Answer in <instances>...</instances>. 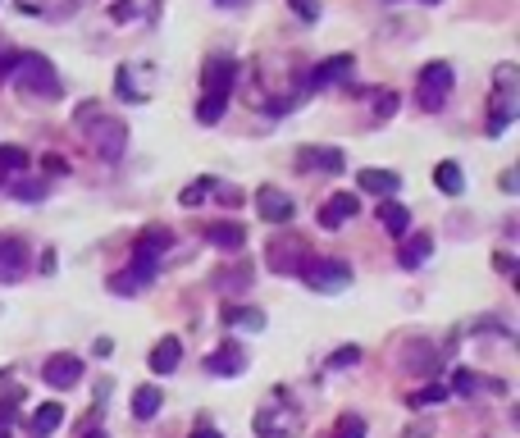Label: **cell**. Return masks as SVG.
<instances>
[{
	"label": "cell",
	"instance_id": "6da1fadb",
	"mask_svg": "<svg viewBox=\"0 0 520 438\" xmlns=\"http://www.w3.org/2000/svg\"><path fill=\"white\" fill-rule=\"evenodd\" d=\"M0 83H14V87H23V92H32V96H46V101H55V96L64 92L60 78H55V69H51V60L37 55V51H23V55L0 60Z\"/></svg>",
	"mask_w": 520,
	"mask_h": 438
},
{
	"label": "cell",
	"instance_id": "7a4b0ae2",
	"mask_svg": "<svg viewBox=\"0 0 520 438\" xmlns=\"http://www.w3.org/2000/svg\"><path fill=\"white\" fill-rule=\"evenodd\" d=\"M78 128H83V137L105 155V161H119V155H124V146H128V128H124V119H119V114H101L96 105L78 110Z\"/></svg>",
	"mask_w": 520,
	"mask_h": 438
},
{
	"label": "cell",
	"instance_id": "3957f363",
	"mask_svg": "<svg viewBox=\"0 0 520 438\" xmlns=\"http://www.w3.org/2000/svg\"><path fill=\"white\" fill-rule=\"evenodd\" d=\"M520 114V69L516 64H498L493 73V101H489V137L507 133V124Z\"/></svg>",
	"mask_w": 520,
	"mask_h": 438
},
{
	"label": "cell",
	"instance_id": "277c9868",
	"mask_svg": "<svg viewBox=\"0 0 520 438\" xmlns=\"http://www.w3.org/2000/svg\"><path fill=\"white\" fill-rule=\"evenodd\" d=\"M452 87H457V69L448 64V60H429L425 69H420V78H416V105L420 110H443L448 105V96H452Z\"/></svg>",
	"mask_w": 520,
	"mask_h": 438
},
{
	"label": "cell",
	"instance_id": "5b68a950",
	"mask_svg": "<svg viewBox=\"0 0 520 438\" xmlns=\"http://www.w3.org/2000/svg\"><path fill=\"white\" fill-rule=\"evenodd\" d=\"M297 274H301V284L310 293H343V288H351V265H343L334 256H310V260H301Z\"/></svg>",
	"mask_w": 520,
	"mask_h": 438
},
{
	"label": "cell",
	"instance_id": "8992f818",
	"mask_svg": "<svg viewBox=\"0 0 520 438\" xmlns=\"http://www.w3.org/2000/svg\"><path fill=\"white\" fill-rule=\"evenodd\" d=\"M252 425H256L260 438H293V434L301 429V411H297V407H284V402H274V407H260Z\"/></svg>",
	"mask_w": 520,
	"mask_h": 438
},
{
	"label": "cell",
	"instance_id": "52a82bcc",
	"mask_svg": "<svg viewBox=\"0 0 520 438\" xmlns=\"http://www.w3.org/2000/svg\"><path fill=\"white\" fill-rule=\"evenodd\" d=\"M42 379H46L51 388H60V393L78 388V384H83V356H73V351H55V356H46Z\"/></svg>",
	"mask_w": 520,
	"mask_h": 438
},
{
	"label": "cell",
	"instance_id": "ba28073f",
	"mask_svg": "<svg viewBox=\"0 0 520 438\" xmlns=\"http://www.w3.org/2000/svg\"><path fill=\"white\" fill-rule=\"evenodd\" d=\"M233 78H237V64L228 55H210L206 73H202V96H228L233 92Z\"/></svg>",
	"mask_w": 520,
	"mask_h": 438
},
{
	"label": "cell",
	"instance_id": "9c48e42d",
	"mask_svg": "<svg viewBox=\"0 0 520 438\" xmlns=\"http://www.w3.org/2000/svg\"><path fill=\"white\" fill-rule=\"evenodd\" d=\"M256 211L265 215V224H288L293 219V196L288 192H278V187H260L256 192Z\"/></svg>",
	"mask_w": 520,
	"mask_h": 438
},
{
	"label": "cell",
	"instance_id": "30bf717a",
	"mask_svg": "<svg viewBox=\"0 0 520 438\" xmlns=\"http://www.w3.org/2000/svg\"><path fill=\"white\" fill-rule=\"evenodd\" d=\"M356 211H361V196H356V192H334L329 202L319 206V224H325V228H338V224L356 219Z\"/></svg>",
	"mask_w": 520,
	"mask_h": 438
},
{
	"label": "cell",
	"instance_id": "8fae6325",
	"mask_svg": "<svg viewBox=\"0 0 520 438\" xmlns=\"http://www.w3.org/2000/svg\"><path fill=\"white\" fill-rule=\"evenodd\" d=\"M343 151L334 146H301L297 151V169H319V174H343Z\"/></svg>",
	"mask_w": 520,
	"mask_h": 438
},
{
	"label": "cell",
	"instance_id": "7c38bea8",
	"mask_svg": "<svg viewBox=\"0 0 520 438\" xmlns=\"http://www.w3.org/2000/svg\"><path fill=\"white\" fill-rule=\"evenodd\" d=\"M243 366H247V351L237 347V343H224L219 351H210V356H206V370H210L215 379H233V375H243Z\"/></svg>",
	"mask_w": 520,
	"mask_h": 438
},
{
	"label": "cell",
	"instance_id": "4fadbf2b",
	"mask_svg": "<svg viewBox=\"0 0 520 438\" xmlns=\"http://www.w3.org/2000/svg\"><path fill=\"white\" fill-rule=\"evenodd\" d=\"M269 269H278V274H297L301 269V256H306V247L297 243V237H278V243H269Z\"/></svg>",
	"mask_w": 520,
	"mask_h": 438
},
{
	"label": "cell",
	"instance_id": "5bb4252c",
	"mask_svg": "<svg viewBox=\"0 0 520 438\" xmlns=\"http://www.w3.org/2000/svg\"><path fill=\"white\" fill-rule=\"evenodd\" d=\"M23 243H19V237H5V233H0V284H19V278H23Z\"/></svg>",
	"mask_w": 520,
	"mask_h": 438
},
{
	"label": "cell",
	"instance_id": "9a60e30c",
	"mask_svg": "<svg viewBox=\"0 0 520 438\" xmlns=\"http://www.w3.org/2000/svg\"><path fill=\"white\" fill-rule=\"evenodd\" d=\"M169 247H174V233L169 228H146L133 243V260H155L160 265V256H165Z\"/></svg>",
	"mask_w": 520,
	"mask_h": 438
},
{
	"label": "cell",
	"instance_id": "2e32d148",
	"mask_svg": "<svg viewBox=\"0 0 520 438\" xmlns=\"http://www.w3.org/2000/svg\"><path fill=\"white\" fill-rule=\"evenodd\" d=\"M356 187L370 192V196H384V202H392V192L402 187V178H397L392 169H361V174H356Z\"/></svg>",
	"mask_w": 520,
	"mask_h": 438
},
{
	"label": "cell",
	"instance_id": "e0dca14e",
	"mask_svg": "<svg viewBox=\"0 0 520 438\" xmlns=\"http://www.w3.org/2000/svg\"><path fill=\"white\" fill-rule=\"evenodd\" d=\"M178 361H183V343H178L174 334H165V338L151 347V370H155V375H174Z\"/></svg>",
	"mask_w": 520,
	"mask_h": 438
},
{
	"label": "cell",
	"instance_id": "ac0fdd59",
	"mask_svg": "<svg viewBox=\"0 0 520 438\" xmlns=\"http://www.w3.org/2000/svg\"><path fill=\"white\" fill-rule=\"evenodd\" d=\"M347 73H351V55H334V60L310 69V83L306 87H334V83H343Z\"/></svg>",
	"mask_w": 520,
	"mask_h": 438
},
{
	"label": "cell",
	"instance_id": "d6986e66",
	"mask_svg": "<svg viewBox=\"0 0 520 438\" xmlns=\"http://www.w3.org/2000/svg\"><path fill=\"white\" fill-rule=\"evenodd\" d=\"M224 325L243 334H265V310L256 306H224Z\"/></svg>",
	"mask_w": 520,
	"mask_h": 438
},
{
	"label": "cell",
	"instance_id": "ffe728a7",
	"mask_svg": "<svg viewBox=\"0 0 520 438\" xmlns=\"http://www.w3.org/2000/svg\"><path fill=\"white\" fill-rule=\"evenodd\" d=\"M160 411H165V393H160L155 384L133 388V416H137V420H155Z\"/></svg>",
	"mask_w": 520,
	"mask_h": 438
},
{
	"label": "cell",
	"instance_id": "44dd1931",
	"mask_svg": "<svg viewBox=\"0 0 520 438\" xmlns=\"http://www.w3.org/2000/svg\"><path fill=\"white\" fill-rule=\"evenodd\" d=\"M379 224H384L392 237H407V233H411V211H407L402 202H384V206H379Z\"/></svg>",
	"mask_w": 520,
	"mask_h": 438
},
{
	"label": "cell",
	"instance_id": "7402d4cb",
	"mask_svg": "<svg viewBox=\"0 0 520 438\" xmlns=\"http://www.w3.org/2000/svg\"><path fill=\"white\" fill-rule=\"evenodd\" d=\"M429 252H433V237H429V233H411L397 260H402V269H420V265L429 260Z\"/></svg>",
	"mask_w": 520,
	"mask_h": 438
},
{
	"label": "cell",
	"instance_id": "603a6c76",
	"mask_svg": "<svg viewBox=\"0 0 520 438\" xmlns=\"http://www.w3.org/2000/svg\"><path fill=\"white\" fill-rule=\"evenodd\" d=\"M433 187L443 192V196H461L466 192V174H461V165L457 161H443L433 169Z\"/></svg>",
	"mask_w": 520,
	"mask_h": 438
},
{
	"label": "cell",
	"instance_id": "cb8c5ba5",
	"mask_svg": "<svg viewBox=\"0 0 520 438\" xmlns=\"http://www.w3.org/2000/svg\"><path fill=\"white\" fill-rule=\"evenodd\" d=\"M60 425H64V407H60V402H46V407L32 411V434H37V438H51Z\"/></svg>",
	"mask_w": 520,
	"mask_h": 438
},
{
	"label": "cell",
	"instance_id": "d4e9b609",
	"mask_svg": "<svg viewBox=\"0 0 520 438\" xmlns=\"http://www.w3.org/2000/svg\"><path fill=\"white\" fill-rule=\"evenodd\" d=\"M210 243H215V247L237 252V247L247 243V228H243V224H215V228H210Z\"/></svg>",
	"mask_w": 520,
	"mask_h": 438
},
{
	"label": "cell",
	"instance_id": "484cf974",
	"mask_svg": "<svg viewBox=\"0 0 520 438\" xmlns=\"http://www.w3.org/2000/svg\"><path fill=\"white\" fill-rule=\"evenodd\" d=\"M247 284H252V269H247V265H237L233 274H228V269L215 274V288H219V293H243Z\"/></svg>",
	"mask_w": 520,
	"mask_h": 438
},
{
	"label": "cell",
	"instance_id": "4316f807",
	"mask_svg": "<svg viewBox=\"0 0 520 438\" xmlns=\"http://www.w3.org/2000/svg\"><path fill=\"white\" fill-rule=\"evenodd\" d=\"M146 284H151V278H142V274H137V269L128 265L124 274H114V278H110V293H119V297H128V293H142Z\"/></svg>",
	"mask_w": 520,
	"mask_h": 438
},
{
	"label": "cell",
	"instance_id": "83f0119b",
	"mask_svg": "<svg viewBox=\"0 0 520 438\" xmlns=\"http://www.w3.org/2000/svg\"><path fill=\"white\" fill-rule=\"evenodd\" d=\"M224 110H228V96H202V105H196V119L210 128V124H219V119H224Z\"/></svg>",
	"mask_w": 520,
	"mask_h": 438
},
{
	"label": "cell",
	"instance_id": "f1b7e54d",
	"mask_svg": "<svg viewBox=\"0 0 520 438\" xmlns=\"http://www.w3.org/2000/svg\"><path fill=\"white\" fill-rule=\"evenodd\" d=\"M210 187H215L210 178H196V183H187V187L178 192V202H183V206H202L206 196H210Z\"/></svg>",
	"mask_w": 520,
	"mask_h": 438
},
{
	"label": "cell",
	"instance_id": "f546056e",
	"mask_svg": "<svg viewBox=\"0 0 520 438\" xmlns=\"http://www.w3.org/2000/svg\"><path fill=\"white\" fill-rule=\"evenodd\" d=\"M433 402H448V384H429V388L411 393V407H433Z\"/></svg>",
	"mask_w": 520,
	"mask_h": 438
},
{
	"label": "cell",
	"instance_id": "4dcf8cb0",
	"mask_svg": "<svg viewBox=\"0 0 520 438\" xmlns=\"http://www.w3.org/2000/svg\"><path fill=\"white\" fill-rule=\"evenodd\" d=\"M46 183H10V196H19V202H46Z\"/></svg>",
	"mask_w": 520,
	"mask_h": 438
},
{
	"label": "cell",
	"instance_id": "1f68e13d",
	"mask_svg": "<svg viewBox=\"0 0 520 438\" xmlns=\"http://www.w3.org/2000/svg\"><path fill=\"white\" fill-rule=\"evenodd\" d=\"M334 438H366V420L361 416H343L338 429H334Z\"/></svg>",
	"mask_w": 520,
	"mask_h": 438
},
{
	"label": "cell",
	"instance_id": "d6a6232c",
	"mask_svg": "<svg viewBox=\"0 0 520 438\" xmlns=\"http://www.w3.org/2000/svg\"><path fill=\"white\" fill-rule=\"evenodd\" d=\"M28 165V155L19 146H0V169H23Z\"/></svg>",
	"mask_w": 520,
	"mask_h": 438
},
{
	"label": "cell",
	"instance_id": "836d02e7",
	"mask_svg": "<svg viewBox=\"0 0 520 438\" xmlns=\"http://www.w3.org/2000/svg\"><path fill=\"white\" fill-rule=\"evenodd\" d=\"M397 105H402V101H397V92H379V105H375L379 114H375V119H392Z\"/></svg>",
	"mask_w": 520,
	"mask_h": 438
},
{
	"label": "cell",
	"instance_id": "e575fe53",
	"mask_svg": "<svg viewBox=\"0 0 520 438\" xmlns=\"http://www.w3.org/2000/svg\"><path fill=\"white\" fill-rule=\"evenodd\" d=\"M356 361H361V351H356V347H343V351L329 356V370H338V366H356Z\"/></svg>",
	"mask_w": 520,
	"mask_h": 438
},
{
	"label": "cell",
	"instance_id": "d590c367",
	"mask_svg": "<svg viewBox=\"0 0 520 438\" xmlns=\"http://www.w3.org/2000/svg\"><path fill=\"white\" fill-rule=\"evenodd\" d=\"M288 5H293V14H301L306 23H315V19H319V5H315V0H288Z\"/></svg>",
	"mask_w": 520,
	"mask_h": 438
},
{
	"label": "cell",
	"instance_id": "8d00e7d4",
	"mask_svg": "<svg viewBox=\"0 0 520 438\" xmlns=\"http://www.w3.org/2000/svg\"><path fill=\"white\" fill-rule=\"evenodd\" d=\"M14 420H19V411H14L10 402H0V434H5V429H14Z\"/></svg>",
	"mask_w": 520,
	"mask_h": 438
},
{
	"label": "cell",
	"instance_id": "74e56055",
	"mask_svg": "<svg viewBox=\"0 0 520 438\" xmlns=\"http://www.w3.org/2000/svg\"><path fill=\"white\" fill-rule=\"evenodd\" d=\"M192 438H219V434H215V429H196Z\"/></svg>",
	"mask_w": 520,
	"mask_h": 438
},
{
	"label": "cell",
	"instance_id": "f35d334b",
	"mask_svg": "<svg viewBox=\"0 0 520 438\" xmlns=\"http://www.w3.org/2000/svg\"><path fill=\"white\" fill-rule=\"evenodd\" d=\"M83 438H110V434H105V429H92V434H83Z\"/></svg>",
	"mask_w": 520,
	"mask_h": 438
},
{
	"label": "cell",
	"instance_id": "ab89813d",
	"mask_svg": "<svg viewBox=\"0 0 520 438\" xmlns=\"http://www.w3.org/2000/svg\"><path fill=\"white\" fill-rule=\"evenodd\" d=\"M420 5H438V0H420Z\"/></svg>",
	"mask_w": 520,
	"mask_h": 438
},
{
	"label": "cell",
	"instance_id": "60d3db41",
	"mask_svg": "<svg viewBox=\"0 0 520 438\" xmlns=\"http://www.w3.org/2000/svg\"><path fill=\"white\" fill-rule=\"evenodd\" d=\"M0 438H10V434H0Z\"/></svg>",
	"mask_w": 520,
	"mask_h": 438
}]
</instances>
